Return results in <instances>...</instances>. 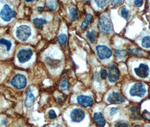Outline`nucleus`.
Here are the masks:
<instances>
[{"mask_svg": "<svg viewBox=\"0 0 150 127\" xmlns=\"http://www.w3.org/2000/svg\"><path fill=\"white\" fill-rule=\"evenodd\" d=\"M111 23L109 19L105 15L99 18L98 21V28L101 33L105 35H109L111 31Z\"/></svg>", "mask_w": 150, "mask_h": 127, "instance_id": "nucleus-1", "label": "nucleus"}, {"mask_svg": "<svg viewBox=\"0 0 150 127\" xmlns=\"http://www.w3.org/2000/svg\"><path fill=\"white\" fill-rule=\"evenodd\" d=\"M146 92L145 85L142 82H138L134 84L129 91L130 94L133 97H142Z\"/></svg>", "mask_w": 150, "mask_h": 127, "instance_id": "nucleus-2", "label": "nucleus"}, {"mask_svg": "<svg viewBox=\"0 0 150 127\" xmlns=\"http://www.w3.org/2000/svg\"><path fill=\"white\" fill-rule=\"evenodd\" d=\"M31 35L30 27L26 25L20 26L16 30V35L19 40L22 41H27Z\"/></svg>", "mask_w": 150, "mask_h": 127, "instance_id": "nucleus-3", "label": "nucleus"}, {"mask_svg": "<svg viewBox=\"0 0 150 127\" xmlns=\"http://www.w3.org/2000/svg\"><path fill=\"white\" fill-rule=\"evenodd\" d=\"M16 13L15 11L10 8V6L6 4L5 5L0 11V17L5 22H10L12 18L15 17Z\"/></svg>", "mask_w": 150, "mask_h": 127, "instance_id": "nucleus-4", "label": "nucleus"}, {"mask_svg": "<svg viewBox=\"0 0 150 127\" xmlns=\"http://www.w3.org/2000/svg\"><path fill=\"white\" fill-rule=\"evenodd\" d=\"M27 83V80L26 77L22 74H16L11 81V84L18 89L24 88Z\"/></svg>", "mask_w": 150, "mask_h": 127, "instance_id": "nucleus-5", "label": "nucleus"}, {"mask_svg": "<svg viewBox=\"0 0 150 127\" xmlns=\"http://www.w3.org/2000/svg\"><path fill=\"white\" fill-rule=\"evenodd\" d=\"M96 50L98 56L100 60L110 58L112 55V50L105 45H98L96 47Z\"/></svg>", "mask_w": 150, "mask_h": 127, "instance_id": "nucleus-6", "label": "nucleus"}, {"mask_svg": "<svg viewBox=\"0 0 150 127\" xmlns=\"http://www.w3.org/2000/svg\"><path fill=\"white\" fill-rule=\"evenodd\" d=\"M33 55V52L30 49L21 50L17 54V58L20 63H23L30 60Z\"/></svg>", "mask_w": 150, "mask_h": 127, "instance_id": "nucleus-7", "label": "nucleus"}, {"mask_svg": "<svg viewBox=\"0 0 150 127\" xmlns=\"http://www.w3.org/2000/svg\"><path fill=\"white\" fill-rule=\"evenodd\" d=\"M85 117V111L81 109H74L70 114V118L73 122L79 123L82 121Z\"/></svg>", "mask_w": 150, "mask_h": 127, "instance_id": "nucleus-8", "label": "nucleus"}, {"mask_svg": "<svg viewBox=\"0 0 150 127\" xmlns=\"http://www.w3.org/2000/svg\"><path fill=\"white\" fill-rule=\"evenodd\" d=\"M136 75L141 78L147 77L150 74V68L147 65L141 63L138 67L134 68Z\"/></svg>", "mask_w": 150, "mask_h": 127, "instance_id": "nucleus-9", "label": "nucleus"}, {"mask_svg": "<svg viewBox=\"0 0 150 127\" xmlns=\"http://www.w3.org/2000/svg\"><path fill=\"white\" fill-rule=\"evenodd\" d=\"M120 76V72L117 67L115 66L112 65L108 68V77L110 82H115L118 80Z\"/></svg>", "mask_w": 150, "mask_h": 127, "instance_id": "nucleus-10", "label": "nucleus"}, {"mask_svg": "<svg viewBox=\"0 0 150 127\" xmlns=\"http://www.w3.org/2000/svg\"><path fill=\"white\" fill-rule=\"evenodd\" d=\"M107 101L110 104H121L126 101L125 99L123 97L120 93L113 92L107 98Z\"/></svg>", "mask_w": 150, "mask_h": 127, "instance_id": "nucleus-11", "label": "nucleus"}, {"mask_svg": "<svg viewBox=\"0 0 150 127\" xmlns=\"http://www.w3.org/2000/svg\"><path fill=\"white\" fill-rule=\"evenodd\" d=\"M77 101L79 105L84 107H91L93 105V99L89 96H79L77 98Z\"/></svg>", "mask_w": 150, "mask_h": 127, "instance_id": "nucleus-12", "label": "nucleus"}, {"mask_svg": "<svg viewBox=\"0 0 150 127\" xmlns=\"http://www.w3.org/2000/svg\"><path fill=\"white\" fill-rule=\"evenodd\" d=\"M93 120L94 123L99 127L105 126V120L101 112H96L94 115Z\"/></svg>", "mask_w": 150, "mask_h": 127, "instance_id": "nucleus-13", "label": "nucleus"}, {"mask_svg": "<svg viewBox=\"0 0 150 127\" xmlns=\"http://www.w3.org/2000/svg\"><path fill=\"white\" fill-rule=\"evenodd\" d=\"M35 102V97L32 92L30 88H28L26 93V98L25 101V105L27 107H30L33 105Z\"/></svg>", "mask_w": 150, "mask_h": 127, "instance_id": "nucleus-14", "label": "nucleus"}, {"mask_svg": "<svg viewBox=\"0 0 150 127\" xmlns=\"http://www.w3.org/2000/svg\"><path fill=\"white\" fill-rule=\"evenodd\" d=\"M93 20V15L91 14H88L85 17V19L83 20L81 25V29L82 30H87L89 27L90 26L91 22Z\"/></svg>", "mask_w": 150, "mask_h": 127, "instance_id": "nucleus-15", "label": "nucleus"}, {"mask_svg": "<svg viewBox=\"0 0 150 127\" xmlns=\"http://www.w3.org/2000/svg\"><path fill=\"white\" fill-rule=\"evenodd\" d=\"M130 110L132 113V118L134 120H140L141 116L140 114L139 109L137 106H133L130 107Z\"/></svg>", "mask_w": 150, "mask_h": 127, "instance_id": "nucleus-16", "label": "nucleus"}, {"mask_svg": "<svg viewBox=\"0 0 150 127\" xmlns=\"http://www.w3.org/2000/svg\"><path fill=\"white\" fill-rule=\"evenodd\" d=\"M33 23L35 25V26L38 28V30H41L43 27L45 23H47L46 20H45L44 19L42 18H35L33 20Z\"/></svg>", "mask_w": 150, "mask_h": 127, "instance_id": "nucleus-17", "label": "nucleus"}, {"mask_svg": "<svg viewBox=\"0 0 150 127\" xmlns=\"http://www.w3.org/2000/svg\"><path fill=\"white\" fill-rule=\"evenodd\" d=\"M87 38L90 40L91 43L94 44L96 41V38L97 37V32L95 30H91L87 32L86 35Z\"/></svg>", "mask_w": 150, "mask_h": 127, "instance_id": "nucleus-18", "label": "nucleus"}, {"mask_svg": "<svg viewBox=\"0 0 150 127\" xmlns=\"http://www.w3.org/2000/svg\"><path fill=\"white\" fill-rule=\"evenodd\" d=\"M69 82H68L67 79L65 77H63L61 81H60V84H59V88L62 90H64V91H68L69 89Z\"/></svg>", "mask_w": 150, "mask_h": 127, "instance_id": "nucleus-19", "label": "nucleus"}, {"mask_svg": "<svg viewBox=\"0 0 150 127\" xmlns=\"http://www.w3.org/2000/svg\"><path fill=\"white\" fill-rule=\"evenodd\" d=\"M79 18V14L75 8H72L69 9V19L72 22H75Z\"/></svg>", "mask_w": 150, "mask_h": 127, "instance_id": "nucleus-20", "label": "nucleus"}, {"mask_svg": "<svg viewBox=\"0 0 150 127\" xmlns=\"http://www.w3.org/2000/svg\"><path fill=\"white\" fill-rule=\"evenodd\" d=\"M0 45L5 46L6 50L8 52H9L11 48L12 43L9 40H8L4 38H2L0 39Z\"/></svg>", "mask_w": 150, "mask_h": 127, "instance_id": "nucleus-21", "label": "nucleus"}, {"mask_svg": "<svg viewBox=\"0 0 150 127\" xmlns=\"http://www.w3.org/2000/svg\"><path fill=\"white\" fill-rule=\"evenodd\" d=\"M57 40L60 45L65 46L67 40V36L64 33H61L58 36Z\"/></svg>", "mask_w": 150, "mask_h": 127, "instance_id": "nucleus-22", "label": "nucleus"}, {"mask_svg": "<svg viewBox=\"0 0 150 127\" xmlns=\"http://www.w3.org/2000/svg\"><path fill=\"white\" fill-rule=\"evenodd\" d=\"M46 6L50 10H55L57 9L58 5L57 2L54 1H49L46 2Z\"/></svg>", "mask_w": 150, "mask_h": 127, "instance_id": "nucleus-23", "label": "nucleus"}, {"mask_svg": "<svg viewBox=\"0 0 150 127\" xmlns=\"http://www.w3.org/2000/svg\"><path fill=\"white\" fill-rule=\"evenodd\" d=\"M127 53L129 54L135 55H138V56L143 55V53L142 51L141 50L139 49H137V48H133V49H129Z\"/></svg>", "mask_w": 150, "mask_h": 127, "instance_id": "nucleus-24", "label": "nucleus"}, {"mask_svg": "<svg viewBox=\"0 0 150 127\" xmlns=\"http://www.w3.org/2000/svg\"><path fill=\"white\" fill-rule=\"evenodd\" d=\"M142 46L145 48H150V36H147L143 38L142 40Z\"/></svg>", "mask_w": 150, "mask_h": 127, "instance_id": "nucleus-25", "label": "nucleus"}, {"mask_svg": "<svg viewBox=\"0 0 150 127\" xmlns=\"http://www.w3.org/2000/svg\"><path fill=\"white\" fill-rule=\"evenodd\" d=\"M108 1H95V3L97 4L98 7L103 9L108 4Z\"/></svg>", "mask_w": 150, "mask_h": 127, "instance_id": "nucleus-26", "label": "nucleus"}, {"mask_svg": "<svg viewBox=\"0 0 150 127\" xmlns=\"http://www.w3.org/2000/svg\"><path fill=\"white\" fill-rule=\"evenodd\" d=\"M121 15L125 19H128L129 18V11L125 7H123L121 9Z\"/></svg>", "mask_w": 150, "mask_h": 127, "instance_id": "nucleus-27", "label": "nucleus"}, {"mask_svg": "<svg viewBox=\"0 0 150 127\" xmlns=\"http://www.w3.org/2000/svg\"><path fill=\"white\" fill-rule=\"evenodd\" d=\"M115 127H130V126L126 121H120L115 124Z\"/></svg>", "mask_w": 150, "mask_h": 127, "instance_id": "nucleus-28", "label": "nucleus"}, {"mask_svg": "<svg viewBox=\"0 0 150 127\" xmlns=\"http://www.w3.org/2000/svg\"><path fill=\"white\" fill-rule=\"evenodd\" d=\"M127 52L126 51L124 50H116V54L117 56V57L121 58H124L126 55H127Z\"/></svg>", "mask_w": 150, "mask_h": 127, "instance_id": "nucleus-29", "label": "nucleus"}, {"mask_svg": "<svg viewBox=\"0 0 150 127\" xmlns=\"http://www.w3.org/2000/svg\"><path fill=\"white\" fill-rule=\"evenodd\" d=\"M142 117L143 119L150 121V113L147 110H144L142 114Z\"/></svg>", "mask_w": 150, "mask_h": 127, "instance_id": "nucleus-30", "label": "nucleus"}, {"mask_svg": "<svg viewBox=\"0 0 150 127\" xmlns=\"http://www.w3.org/2000/svg\"><path fill=\"white\" fill-rule=\"evenodd\" d=\"M49 118L51 119H54L57 118V114L53 110L49 111Z\"/></svg>", "mask_w": 150, "mask_h": 127, "instance_id": "nucleus-31", "label": "nucleus"}, {"mask_svg": "<svg viewBox=\"0 0 150 127\" xmlns=\"http://www.w3.org/2000/svg\"><path fill=\"white\" fill-rule=\"evenodd\" d=\"M100 76H101V78L102 79H106V77L108 76V73L107 72L106 70L102 69L100 71Z\"/></svg>", "mask_w": 150, "mask_h": 127, "instance_id": "nucleus-32", "label": "nucleus"}, {"mask_svg": "<svg viewBox=\"0 0 150 127\" xmlns=\"http://www.w3.org/2000/svg\"><path fill=\"white\" fill-rule=\"evenodd\" d=\"M119 110V108H117V107L112 108L111 109V110H110V114H111V115H113L114 114H115L116 112H117Z\"/></svg>", "mask_w": 150, "mask_h": 127, "instance_id": "nucleus-33", "label": "nucleus"}, {"mask_svg": "<svg viewBox=\"0 0 150 127\" xmlns=\"http://www.w3.org/2000/svg\"><path fill=\"white\" fill-rule=\"evenodd\" d=\"M143 3V1H134V4L138 7L141 6L142 5Z\"/></svg>", "mask_w": 150, "mask_h": 127, "instance_id": "nucleus-34", "label": "nucleus"}, {"mask_svg": "<svg viewBox=\"0 0 150 127\" xmlns=\"http://www.w3.org/2000/svg\"><path fill=\"white\" fill-rule=\"evenodd\" d=\"M122 2V1H112L111 2V5L112 6H116V5L120 4Z\"/></svg>", "mask_w": 150, "mask_h": 127, "instance_id": "nucleus-35", "label": "nucleus"}, {"mask_svg": "<svg viewBox=\"0 0 150 127\" xmlns=\"http://www.w3.org/2000/svg\"><path fill=\"white\" fill-rule=\"evenodd\" d=\"M63 99H64V98H63V97H62V96L58 97V98H57L58 102L59 104H62V102H63Z\"/></svg>", "mask_w": 150, "mask_h": 127, "instance_id": "nucleus-36", "label": "nucleus"}, {"mask_svg": "<svg viewBox=\"0 0 150 127\" xmlns=\"http://www.w3.org/2000/svg\"><path fill=\"white\" fill-rule=\"evenodd\" d=\"M7 124H8V121H7L6 119H4L1 121V124L2 126H6V125H7Z\"/></svg>", "mask_w": 150, "mask_h": 127, "instance_id": "nucleus-37", "label": "nucleus"}, {"mask_svg": "<svg viewBox=\"0 0 150 127\" xmlns=\"http://www.w3.org/2000/svg\"><path fill=\"white\" fill-rule=\"evenodd\" d=\"M38 11H39V12H40V13H42L44 11V8H43V7H41V6H40V7H38Z\"/></svg>", "mask_w": 150, "mask_h": 127, "instance_id": "nucleus-38", "label": "nucleus"}, {"mask_svg": "<svg viewBox=\"0 0 150 127\" xmlns=\"http://www.w3.org/2000/svg\"><path fill=\"white\" fill-rule=\"evenodd\" d=\"M33 1H32V0H26L25 1V2H32Z\"/></svg>", "mask_w": 150, "mask_h": 127, "instance_id": "nucleus-39", "label": "nucleus"}, {"mask_svg": "<svg viewBox=\"0 0 150 127\" xmlns=\"http://www.w3.org/2000/svg\"><path fill=\"white\" fill-rule=\"evenodd\" d=\"M146 127H150V125H149V126H147Z\"/></svg>", "mask_w": 150, "mask_h": 127, "instance_id": "nucleus-40", "label": "nucleus"}, {"mask_svg": "<svg viewBox=\"0 0 150 127\" xmlns=\"http://www.w3.org/2000/svg\"></svg>", "mask_w": 150, "mask_h": 127, "instance_id": "nucleus-41", "label": "nucleus"}]
</instances>
